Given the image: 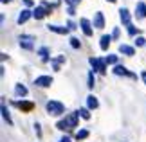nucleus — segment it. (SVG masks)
<instances>
[{
	"label": "nucleus",
	"instance_id": "obj_17",
	"mask_svg": "<svg viewBox=\"0 0 146 142\" xmlns=\"http://www.w3.org/2000/svg\"><path fill=\"white\" fill-rule=\"evenodd\" d=\"M98 106H99L98 97H94V95H88V97H87V108H88V110H96Z\"/></svg>",
	"mask_w": 146,
	"mask_h": 142
},
{
	"label": "nucleus",
	"instance_id": "obj_24",
	"mask_svg": "<svg viewBox=\"0 0 146 142\" xmlns=\"http://www.w3.org/2000/svg\"><path fill=\"white\" fill-rule=\"evenodd\" d=\"M105 61H106V65H115L117 63V56L110 54V56H106V58H105Z\"/></svg>",
	"mask_w": 146,
	"mask_h": 142
},
{
	"label": "nucleus",
	"instance_id": "obj_32",
	"mask_svg": "<svg viewBox=\"0 0 146 142\" xmlns=\"http://www.w3.org/2000/svg\"><path fill=\"white\" fill-rule=\"evenodd\" d=\"M58 142H70V139H69V137H67V135H65V137H61V139H60Z\"/></svg>",
	"mask_w": 146,
	"mask_h": 142
},
{
	"label": "nucleus",
	"instance_id": "obj_27",
	"mask_svg": "<svg viewBox=\"0 0 146 142\" xmlns=\"http://www.w3.org/2000/svg\"><path fill=\"white\" fill-rule=\"evenodd\" d=\"M144 43H146V40L143 36H137V40H135V45H137V47H143Z\"/></svg>",
	"mask_w": 146,
	"mask_h": 142
},
{
	"label": "nucleus",
	"instance_id": "obj_12",
	"mask_svg": "<svg viewBox=\"0 0 146 142\" xmlns=\"http://www.w3.org/2000/svg\"><path fill=\"white\" fill-rule=\"evenodd\" d=\"M47 29L52 32H58V34H69V31H70L69 27H60V25H52V24H49Z\"/></svg>",
	"mask_w": 146,
	"mask_h": 142
},
{
	"label": "nucleus",
	"instance_id": "obj_29",
	"mask_svg": "<svg viewBox=\"0 0 146 142\" xmlns=\"http://www.w3.org/2000/svg\"><path fill=\"white\" fill-rule=\"evenodd\" d=\"M65 2L69 4V5H72V7H74V5H78V4L81 2V0H65Z\"/></svg>",
	"mask_w": 146,
	"mask_h": 142
},
{
	"label": "nucleus",
	"instance_id": "obj_28",
	"mask_svg": "<svg viewBox=\"0 0 146 142\" xmlns=\"http://www.w3.org/2000/svg\"><path fill=\"white\" fill-rule=\"evenodd\" d=\"M128 32H130L132 36H135V34H137V29H135L133 25H128Z\"/></svg>",
	"mask_w": 146,
	"mask_h": 142
},
{
	"label": "nucleus",
	"instance_id": "obj_15",
	"mask_svg": "<svg viewBox=\"0 0 146 142\" xmlns=\"http://www.w3.org/2000/svg\"><path fill=\"white\" fill-rule=\"evenodd\" d=\"M119 52H121V54H125V56H133V54H135V49L130 47V45L121 43V45H119Z\"/></svg>",
	"mask_w": 146,
	"mask_h": 142
},
{
	"label": "nucleus",
	"instance_id": "obj_18",
	"mask_svg": "<svg viewBox=\"0 0 146 142\" xmlns=\"http://www.w3.org/2000/svg\"><path fill=\"white\" fill-rule=\"evenodd\" d=\"M110 40H112L110 34H103V36H101V40H99V47L103 49V50H106V49L110 47Z\"/></svg>",
	"mask_w": 146,
	"mask_h": 142
},
{
	"label": "nucleus",
	"instance_id": "obj_8",
	"mask_svg": "<svg viewBox=\"0 0 146 142\" xmlns=\"http://www.w3.org/2000/svg\"><path fill=\"white\" fill-rule=\"evenodd\" d=\"M49 13H50V11L45 7V5H40V7H36L35 11H33V16H35L36 20H42V18H45Z\"/></svg>",
	"mask_w": 146,
	"mask_h": 142
},
{
	"label": "nucleus",
	"instance_id": "obj_25",
	"mask_svg": "<svg viewBox=\"0 0 146 142\" xmlns=\"http://www.w3.org/2000/svg\"><path fill=\"white\" fill-rule=\"evenodd\" d=\"M94 83H96V81H94V70H90V72H88V83H87V87L88 88H94Z\"/></svg>",
	"mask_w": 146,
	"mask_h": 142
},
{
	"label": "nucleus",
	"instance_id": "obj_1",
	"mask_svg": "<svg viewBox=\"0 0 146 142\" xmlns=\"http://www.w3.org/2000/svg\"><path fill=\"white\" fill-rule=\"evenodd\" d=\"M78 112H72V113H69L65 119H61V121L56 124V128L58 129H61V131H65V129H74L76 126H78Z\"/></svg>",
	"mask_w": 146,
	"mask_h": 142
},
{
	"label": "nucleus",
	"instance_id": "obj_38",
	"mask_svg": "<svg viewBox=\"0 0 146 142\" xmlns=\"http://www.w3.org/2000/svg\"><path fill=\"white\" fill-rule=\"evenodd\" d=\"M106 2H117V0H106Z\"/></svg>",
	"mask_w": 146,
	"mask_h": 142
},
{
	"label": "nucleus",
	"instance_id": "obj_33",
	"mask_svg": "<svg viewBox=\"0 0 146 142\" xmlns=\"http://www.w3.org/2000/svg\"><path fill=\"white\" fill-rule=\"evenodd\" d=\"M67 27H69V29L72 31V29H76V25L74 24H72V22H69V24H67Z\"/></svg>",
	"mask_w": 146,
	"mask_h": 142
},
{
	"label": "nucleus",
	"instance_id": "obj_30",
	"mask_svg": "<svg viewBox=\"0 0 146 142\" xmlns=\"http://www.w3.org/2000/svg\"><path fill=\"white\" fill-rule=\"evenodd\" d=\"M35 131L38 137H42V128H40V124H35Z\"/></svg>",
	"mask_w": 146,
	"mask_h": 142
},
{
	"label": "nucleus",
	"instance_id": "obj_31",
	"mask_svg": "<svg viewBox=\"0 0 146 142\" xmlns=\"http://www.w3.org/2000/svg\"><path fill=\"white\" fill-rule=\"evenodd\" d=\"M67 13H69V15L72 16V15H74V13H76V11H74V7H72V5H69V9H67Z\"/></svg>",
	"mask_w": 146,
	"mask_h": 142
},
{
	"label": "nucleus",
	"instance_id": "obj_9",
	"mask_svg": "<svg viewBox=\"0 0 146 142\" xmlns=\"http://www.w3.org/2000/svg\"><path fill=\"white\" fill-rule=\"evenodd\" d=\"M119 18L123 22V25H132V20H130V11L126 7H121L119 9Z\"/></svg>",
	"mask_w": 146,
	"mask_h": 142
},
{
	"label": "nucleus",
	"instance_id": "obj_16",
	"mask_svg": "<svg viewBox=\"0 0 146 142\" xmlns=\"http://www.w3.org/2000/svg\"><path fill=\"white\" fill-rule=\"evenodd\" d=\"M16 106L22 108L24 112H31L33 108H35V104H33L31 101H16Z\"/></svg>",
	"mask_w": 146,
	"mask_h": 142
},
{
	"label": "nucleus",
	"instance_id": "obj_23",
	"mask_svg": "<svg viewBox=\"0 0 146 142\" xmlns=\"http://www.w3.org/2000/svg\"><path fill=\"white\" fill-rule=\"evenodd\" d=\"M88 137V129H80V131H76V139L78 140H83Z\"/></svg>",
	"mask_w": 146,
	"mask_h": 142
},
{
	"label": "nucleus",
	"instance_id": "obj_3",
	"mask_svg": "<svg viewBox=\"0 0 146 142\" xmlns=\"http://www.w3.org/2000/svg\"><path fill=\"white\" fill-rule=\"evenodd\" d=\"M35 36H31V34H22L18 38V43H20V47L22 49H25V50H33L35 49Z\"/></svg>",
	"mask_w": 146,
	"mask_h": 142
},
{
	"label": "nucleus",
	"instance_id": "obj_37",
	"mask_svg": "<svg viewBox=\"0 0 146 142\" xmlns=\"http://www.w3.org/2000/svg\"><path fill=\"white\" fill-rule=\"evenodd\" d=\"M7 2H11V0H2V4H7Z\"/></svg>",
	"mask_w": 146,
	"mask_h": 142
},
{
	"label": "nucleus",
	"instance_id": "obj_7",
	"mask_svg": "<svg viewBox=\"0 0 146 142\" xmlns=\"http://www.w3.org/2000/svg\"><path fill=\"white\" fill-rule=\"evenodd\" d=\"M80 25H81V31L85 32V36H92L94 34V31H92V24L88 22L87 18H81L80 20Z\"/></svg>",
	"mask_w": 146,
	"mask_h": 142
},
{
	"label": "nucleus",
	"instance_id": "obj_26",
	"mask_svg": "<svg viewBox=\"0 0 146 142\" xmlns=\"http://www.w3.org/2000/svg\"><path fill=\"white\" fill-rule=\"evenodd\" d=\"M70 47H72V49H80V47H81L80 40H78V38H70Z\"/></svg>",
	"mask_w": 146,
	"mask_h": 142
},
{
	"label": "nucleus",
	"instance_id": "obj_36",
	"mask_svg": "<svg viewBox=\"0 0 146 142\" xmlns=\"http://www.w3.org/2000/svg\"><path fill=\"white\" fill-rule=\"evenodd\" d=\"M24 2H25V5H29V7L33 5V0H24Z\"/></svg>",
	"mask_w": 146,
	"mask_h": 142
},
{
	"label": "nucleus",
	"instance_id": "obj_13",
	"mask_svg": "<svg viewBox=\"0 0 146 142\" xmlns=\"http://www.w3.org/2000/svg\"><path fill=\"white\" fill-rule=\"evenodd\" d=\"M33 16V11H29V9H24V11H20V15H18V24L22 25V24H25L27 20H29Z\"/></svg>",
	"mask_w": 146,
	"mask_h": 142
},
{
	"label": "nucleus",
	"instance_id": "obj_5",
	"mask_svg": "<svg viewBox=\"0 0 146 142\" xmlns=\"http://www.w3.org/2000/svg\"><path fill=\"white\" fill-rule=\"evenodd\" d=\"M50 83H52V77H50V76H40V77L35 79V85H36V87H40V88L50 87Z\"/></svg>",
	"mask_w": 146,
	"mask_h": 142
},
{
	"label": "nucleus",
	"instance_id": "obj_19",
	"mask_svg": "<svg viewBox=\"0 0 146 142\" xmlns=\"http://www.w3.org/2000/svg\"><path fill=\"white\" fill-rule=\"evenodd\" d=\"M15 94H16V97H25V95H27V88L24 87V85H16V87H15Z\"/></svg>",
	"mask_w": 146,
	"mask_h": 142
},
{
	"label": "nucleus",
	"instance_id": "obj_4",
	"mask_svg": "<svg viewBox=\"0 0 146 142\" xmlns=\"http://www.w3.org/2000/svg\"><path fill=\"white\" fill-rule=\"evenodd\" d=\"M88 61H90L94 72H101V74L106 72V61L105 59H101V58H90Z\"/></svg>",
	"mask_w": 146,
	"mask_h": 142
},
{
	"label": "nucleus",
	"instance_id": "obj_35",
	"mask_svg": "<svg viewBox=\"0 0 146 142\" xmlns=\"http://www.w3.org/2000/svg\"><path fill=\"white\" fill-rule=\"evenodd\" d=\"M141 79H143V81H144V85H146V70L141 74Z\"/></svg>",
	"mask_w": 146,
	"mask_h": 142
},
{
	"label": "nucleus",
	"instance_id": "obj_34",
	"mask_svg": "<svg viewBox=\"0 0 146 142\" xmlns=\"http://www.w3.org/2000/svg\"><path fill=\"white\" fill-rule=\"evenodd\" d=\"M112 36H114V38H117V36H119V29H114V32H112Z\"/></svg>",
	"mask_w": 146,
	"mask_h": 142
},
{
	"label": "nucleus",
	"instance_id": "obj_6",
	"mask_svg": "<svg viewBox=\"0 0 146 142\" xmlns=\"http://www.w3.org/2000/svg\"><path fill=\"white\" fill-rule=\"evenodd\" d=\"M114 74H115V76H128V77H137L135 74H132V72L128 70L125 65H115V69H114Z\"/></svg>",
	"mask_w": 146,
	"mask_h": 142
},
{
	"label": "nucleus",
	"instance_id": "obj_22",
	"mask_svg": "<svg viewBox=\"0 0 146 142\" xmlns=\"http://www.w3.org/2000/svg\"><path fill=\"white\" fill-rule=\"evenodd\" d=\"M78 115L83 117V119H90V112H88V108H80V110H78Z\"/></svg>",
	"mask_w": 146,
	"mask_h": 142
},
{
	"label": "nucleus",
	"instance_id": "obj_11",
	"mask_svg": "<svg viewBox=\"0 0 146 142\" xmlns=\"http://www.w3.org/2000/svg\"><path fill=\"white\" fill-rule=\"evenodd\" d=\"M94 27H98V29H103L105 27V16H103V13H98L94 15Z\"/></svg>",
	"mask_w": 146,
	"mask_h": 142
},
{
	"label": "nucleus",
	"instance_id": "obj_21",
	"mask_svg": "<svg viewBox=\"0 0 146 142\" xmlns=\"http://www.w3.org/2000/svg\"><path fill=\"white\" fill-rule=\"evenodd\" d=\"M38 54L42 56L43 61H49V49H47V47H42L40 50H38Z\"/></svg>",
	"mask_w": 146,
	"mask_h": 142
},
{
	"label": "nucleus",
	"instance_id": "obj_10",
	"mask_svg": "<svg viewBox=\"0 0 146 142\" xmlns=\"http://www.w3.org/2000/svg\"><path fill=\"white\" fill-rule=\"evenodd\" d=\"M135 18H137V20L146 18V4H144V2H137V7H135Z\"/></svg>",
	"mask_w": 146,
	"mask_h": 142
},
{
	"label": "nucleus",
	"instance_id": "obj_20",
	"mask_svg": "<svg viewBox=\"0 0 146 142\" xmlns=\"http://www.w3.org/2000/svg\"><path fill=\"white\" fill-rule=\"evenodd\" d=\"M50 63H52V69L54 70H60V63H65V56H58V58L50 59Z\"/></svg>",
	"mask_w": 146,
	"mask_h": 142
},
{
	"label": "nucleus",
	"instance_id": "obj_14",
	"mask_svg": "<svg viewBox=\"0 0 146 142\" xmlns=\"http://www.w3.org/2000/svg\"><path fill=\"white\" fill-rule=\"evenodd\" d=\"M2 117H4V121L7 122V126H13V119H11V113L7 110V106H5V103L2 101Z\"/></svg>",
	"mask_w": 146,
	"mask_h": 142
},
{
	"label": "nucleus",
	"instance_id": "obj_2",
	"mask_svg": "<svg viewBox=\"0 0 146 142\" xmlns=\"http://www.w3.org/2000/svg\"><path fill=\"white\" fill-rule=\"evenodd\" d=\"M45 110H47V113L49 115H61V113L65 112V106H63V103H60V101H49V103L45 104Z\"/></svg>",
	"mask_w": 146,
	"mask_h": 142
}]
</instances>
